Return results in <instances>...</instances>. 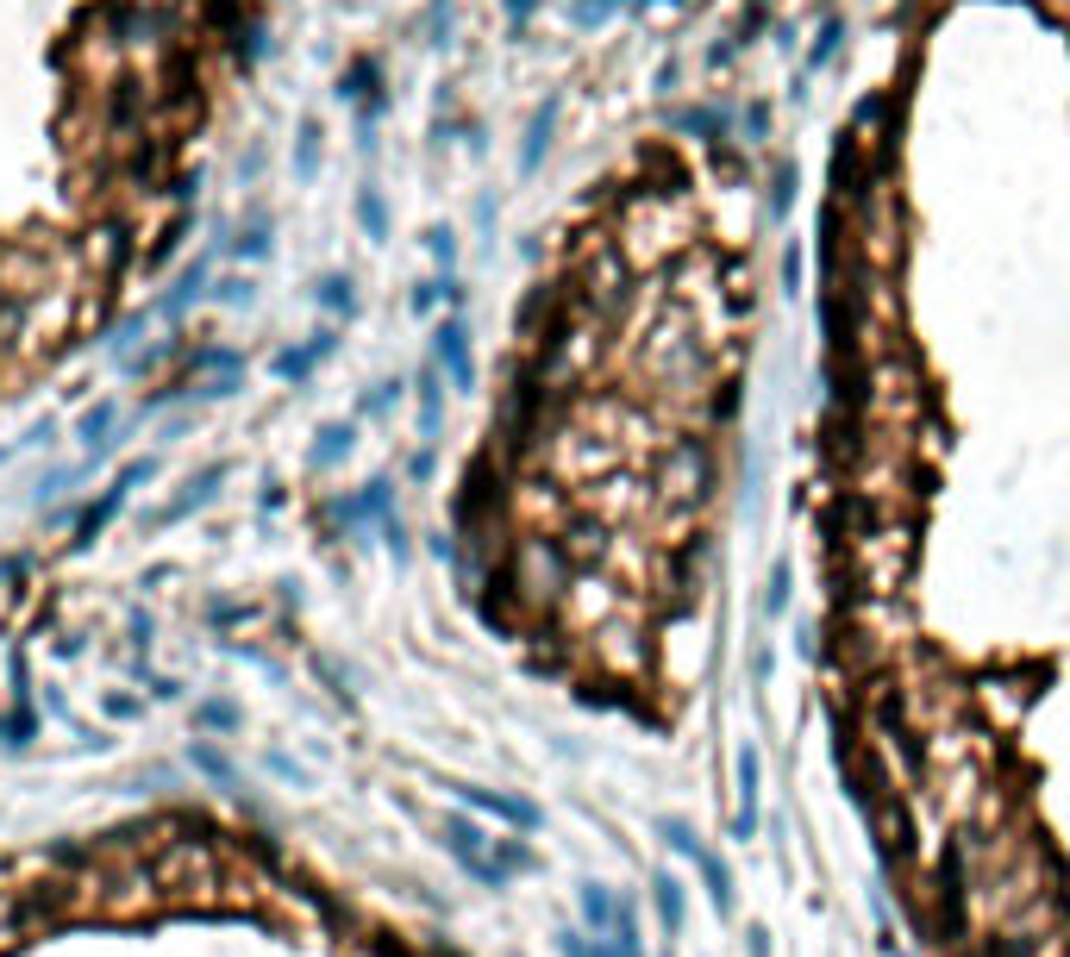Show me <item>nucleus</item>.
<instances>
[{
  "mask_svg": "<svg viewBox=\"0 0 1070 957\" xmlns=\"http://www.w3.org/2000/svg\"><path fill=\"white\" fill-rule=\"evenodd\" d=\"M370 88H376V63H357V70L345 76V88H339V95H345V101H357V95H370Z\"/></svg>",
  "mask_w": 1070,
  "mask_h": 957,
  "instance_id": "6e6552de",
  "label": "nucleus"
},
{
  "mask_svg": "<svg viewBox=\"0 0 1070 957\" xmlns=\"http://www.w3.org/2000/svg\"><path fill=\"white\" fill-rule=\"evenodd\" d=\"M295 163H300V176H313V170H320V126H313V120H300V145H295Z\"/></svg>",
  "mask_w": 1070,
  "mask_h": 957,
  "instance_id": "20e7f679",
  "label": "nucleus"
},
{
  "mask_svg": "<svg viewBox=\"0 0 1070 957\" xmlns=\"http://www.w3.org/2000/svg\"><path fill=\"white\" fill-rule=\"evenodd\" d=\"M200 288H207V263H195V270H182V282H175L170 295H163V313H182V307L195 301Z\"/></svg>",
  "mask_w": 1070,
  "mask_h": 957,
  "instance_id": "7ed1b4c3",
  "label": "nucleus"
},
{
  "mask_svg": "<svg viewBox=\"0 0 1070 957\" xmlns=\"http://www.w3.org/2000/svg\"><path fill=\"white\" fill-rule=\"evenodd\" d=\"M163 195H170L175 207H188V201L200 195V170H175V176L163 182Z\"/></svg>",
  "mask_w": 1070,
  "mask_h": 957,
  "instance_id": "423d86ee",
  "label": "nucleus"
},
{
  "mask_svg": "<svg viewBox=\"0 0 1070 957\" xmlns=\"http://www.w3.org/2000/svg\"><path fill=\"white\" fill-rule=\"evenodd\" d=\"M320 301H325V307H345V313H350V282H345V276H332Z\"/></svg>",
  "mask_w": 1070,
  "mask_h": 957,
  "instance_id": "9d476101",
  "label": "nucleus"
},
{
  "mask_svg": "<svg viewBox=\"0 0 1070 957\" xmlns=\"http://www.w3.org/2000/svg\"><path fill=\"white\" fill-rule=\"evenodd\" d=\"M345 445H350V426H325V432H320V451H313V463H332V457L345 451Z\"/></svg>",
  "mask_w": 1070,
  "mask_h": 957,
  "instance_id": "0eeeda50",
  "label": "nucleus"
},
{
  "mask_svg": "<svg viewBox=\"0 0 1070 957\" xmlns=\"http://www.w3.org/2000/svg\"><path fill=\"white\" fill-rule=\"evenodd\" d=\"M107 432H113V407L100 401V407L82 413V438H88V445H107Z\"/></svg>",
  "mask_w": 1070,
  "mask_h": 957,
  "instance_id": "39448f33",
  "label": "nucleus"
},
{
  "mask_svg": "<svg viewBox=\"0 0 1070 957\" xmlns=\"http://www.w3.org/2000/svg\"><path fill=\"white\" fill-rule=\"evenodd\" d=\"M232 251H238V257H250V263H257V257H270V220L257 213L250 226H238V238H232Z\"/></svg>",
  "mask_w": 1070,
  "mask_h": 957,
  "instance_id": "f03ea898",
  "label": "nucleus"
},
{
  "mask_svg": "<svg viewBox=\"0 0 1070 957\" xmlns=\"http://www.w3.org/2000/svg\"><path fill=\"white\" fill-rule=\"evenodd\" d=\"M357 220L370 226V238H382V201H376V188H364V195H357Z\"/></svg>",
  "mask_w": 1070,
  "mask_h": 957,
  "instance_id": "1a4fd4ad",
  "label": "nucleus"
},
{
  "mask_svg": "<svg viewBox=\"0 0 1070 957\" xmlns=\"http://www.w3.org/2000/svg\"><path fill=\"white\" fill-rule=\"evenodd\" d=\"M325 351H332V338H313L307 351H282V357H275V376H282V382H307Z\"/></svg>",
  "mask_w": 1070,
  "mask_h": 957,
  "instance_id": "f257e3e1",
  "label": "nucleus"
}]
</instances>
